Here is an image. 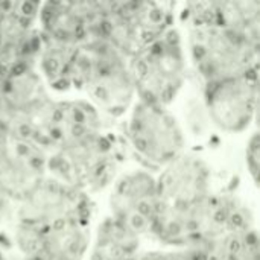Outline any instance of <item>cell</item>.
Returning a JSON list of instances; mask_svg holds the SVG:
<instances>
[{"mask_svg":"<svg viewBox=\"0 0 260 260\" xmlns=\"http://www.w3.org/2000/svg\"><path fill=\"white\" fill-rule=\"evenodd\" d=\"M186 24H213L260 44L259 0H207L184 5Z\"/></svg>","mask_w":260,"mask_h":260,"instance_id":"9a60e30c","label":"cell"},{"mask_svg":"<svg viewBox=\"0 0 260 260\" xmlns=\"http://www.w3.org/2000/svg\"><path fill=\"white\" fill-rule=\"evenodd\" d=\"M15 224L32 229L90 227L91 195L56 177H43L14 209Z\"/></svg>","mask_w":260,"mask_h":260,"instance_id":"5b68a950","label":"cell"},{"mask_svg":"<svg viewBox=\"0 0 260 260\" xmlns=\"http://www.w3.org/2000/svg\"><path fill=\"white\" fill-rule=\"evenodd\" d=\"M187 69L184 37L174 24L131 58L136 99L171 107L186 85Z\"/></svg>","mask_w":260,"mask_h":260,"instance_id":"277c9868","label":"cell"},{"mask_svg":"<svg viewBox=\"0 0 260 260\" xmlns=\"http://www.w3.org/2000/svg\"><path fill=\"white\" fill-rule=\"evenodd\" d=\"M177 5L169 2H105L98 34L133 58L142 47L172 27Z\"/></svg>","mask_w":260,"mask_h":260,"instance_id":"52a82bcc","label":"cell"},{"mask_svg":"<svg viewBox=\"0 0 260 260\" xmlns=\"http://www.w3.org/2000/svg\"><path fill=\"white\" fill-rule=\"evenodd\" d=\"M155 177L161 206L187 204L215 193L212 166L189 149L161 168Z\"/></svg>","mask_w":260,"mask_h":260,"instance_id":"4fadbf2b","label":"cell"},{"mask_svg":"<svg viewBox=\"0 0 260 260\" xmlns=\"http://www.w3.org/2000/svg\"><path fill=\"white\" fill-rule=\"evenodd\" d=\"M79 44L64 43L41 35L37 72L49 90L64 93L72 90V73Z\"/></svg>","mask_w":260,"mask_h":260,"instance_id":"e0dca14e","label":"cell"},{"mask_svg":"<svg viewBox=\"0 0 260 260\" xmlns=\"http://www.w3.org/2000/svg\"><path fill=\"white\" fill-rule=\"evenodd\" d=\"M110 186L108 215L140 238L149 236L161 209L155 174L133 169L116 177Z\"/></svg>","mask_w":260,"mask_h":260,"instance_id":"9c48e42d","label":"cell"},{"mask_svg":"<svg viewBox=\"0 0 260 260\" xmlns=\"http://www.w3.org/2000/svg\"><path fill=\"white\" fill-rule=\"evenodd\" d=\"M46 175V149L34 142L0 133V186L15 204Z\"/></svg>","mask_w":260,"mask_h":260,"instance_id":"8fae6325","label":"cell"},{"mask_svg":"<svg viewBox=\"0 0 260 260\" xmlns=\"http://www.w3.org/2000/svg\"><path fill=\"white\" fill-rule=\"evenodd\" d=\"M187 61L203 85L259 72L260 44L213 24H187Z\"/></svg>","mask_w":260,"mask_h":260,"instance_id":"3957f363","label":"cell"},{"mask_svg":"<svg viewBox=\"0 0 260 260\" xmlns=\"http://www.w3.org/2000/svg\"><path fill=\"white\" fill-rule=\"evenodd\" d=\"M120 163L105 116L85 98L56 101L47 137V174L88 195L110 186Z\"/></svg>","mask_w":260,"mask_h":260,"instance_id":"6da1fadb","label":"cell"},{"mask_svg":"<svg viewBox=\"0 0 260 260\" xmlns=\"http://www.w3.org/2000/svg\"><path fill=\"white\" fill-rule=\"evenodd\" d=\"M203 107L209 122L221 133L250 129L259 108V72L203 85Z\"/></svg>","mask_w":260,"mask_h":260,"instance_id":"ba28073f","label":"cell"},{"mask_svg":"<svg viewBox=\"0 0 260 260\" xmlns=\"http://www.w3.org/2000/svg\"><path fill=\"white\" fill-rule=\"evenodd\" d=\"M72 90L82 91L104 116H125L136 102L131 58L101 35L90 37L79 44Z\"/></svg>","mask_w":260,"mask_h":260,"instance_id":"7a4b0ae2","label":"cell"},{"mask_svg":"<svg viewBox=\"0 0 260 260\" xmlns=\"http://www.w3.org/2000/svg\"><path fill=\"white\" fill-rule=\"evenodd\" d=\"M219 260H259V233L256 227L229 233L207 242Z\"/></svg>","mask_w":260,"mask_h":260,"instance_id":"ac0fdd59","label":"cell"},{"mask_svg":"<svg viewBox=\"0 0 260 260\" xmlns=\"http://www.w3.org/2000/svg\"><path fill=\"white\" fill-rule=\"evenodd\" d=\"M40 2H0V72L37 69Z\"/></svg>","mask_w":260,"mask_h":260,"instance_id":"30bf717a","label":"cell"},{"mask_svg":"<svg viewBox=\"0 0 260 260\" xmlns=\"http://www.w3.org/2000/svg\"><path fill=\"white\" fill-rule=\"evenodd\" d=\"M125 134L134 154L152 169L160 171L187 151L186 131L165 105L136 99L126 113Z\"/></svg>","mask_w":260,"mask_h":260,"instance_id":"8992f818","label":"cell"},{"mask_svg":"<svg viewBox=\"0 0 260 260\" xmlns=\"http://www.w3.org/2000/svg\"><path fill=\"white\" fill-rule=\"evenodd\" d=\"M142 238L107 215L90 235L88 260H129L142 250Z\"/></svg>","mask_w":260,"mask_h":260,"instance_id":"2e32d148","label":"cell"},{"mask_svg":"<svg viewBox=\"0 0 260 260\" xmlns=\"http://www.w3.org/2000/svg\"><path fill=\"white\" fill-rule=\"evenodd\" d=\"M245 166L248 171V175L254 186H257L259 181L260 169V140L259 131H253L247 140L245 146Z\"/></svg>","mask_w":260,"mask_h":260,"instance_id":"ffe728a7","label":"cell"},{"mask_svg":"<svg viewBox=\"0 0 260 260\" xmlns=\"http://www.w3.org/2000/svg\"><path fill=\"white\" fill-rule=\"evenodd\" d=\"M137 260H219L206 248H158L140 251Z\"/></svg>","mask_w":260,"mask_h":260,"instance_id":"d6986e66","label":"cell"},{"mask_svg":"<svg viewBox=\"0 0 260 260\" xmlns=\"http://www.w3.org/2000/svg\"><path fill=\"white\" fill-rule=\"evenodd\" d=\"M0 260H9V259H8V257H6L5 254H2V253H0Z\"/></svg>","mask_w":260,"mask_h":260,"instance_id":"7402d4cb","label":"cell"},{"mask_svg":"<svg viewBox=\"0 0 260 260\" xmlns=\"http://www.w3.org/2000/svg\"><path fill=\"white\" fill-rule=\"evenodd\" d=\"M105 2H46L40 3L38 29L46 38L81 44L98 34Z\"/></svg>","mask_w":260,"mask_h":260,"instance_id":"5bb4252c","label":"cell"},{"mask_svg":"<svg viewBox=\"0 0 260 260\" xmlns=\"http://www.w3.org/2000/svg\"><path fill=\"white\" fill-rule=\"evenodd\" d=\"M90 227L32 229L15 224L14 245L20 260H85Z\"/></svg>","mask_w":260,"mask_h":260,"instance_id":"7c38bea8","label":"cell"},{"mask_svg":"<svg viewBox=\"0 0 260 260\" xmlns=\"http://www.w3.org/2000/svg\"><path fill=\"white\" fill-rule=\"evenodd\" d=\"M14 209H15V203L9 198V195L0 186V222L14 216Z\"/></svg>","mask_w":260,"mask_h":260,"instance_id":"44dd1931","label":"cell"}]
</instances>
